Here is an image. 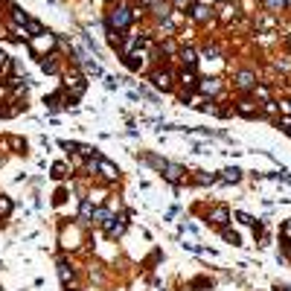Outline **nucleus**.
<instances>
[{"label": "nucleus", "instance_id": "412c9836", "mask_svg": "<svg viewBox=\"0 0 291 291\" xmlns=\"http://www.w3.org/2000/svg\"><path fill=\"white\" fill-rule=\"evenodd\" d=\"M79 216H82V222L93 219V207H90V201H82V210H79Z\"/></svg>", "mask_w": 291, "mask_h": 291}, {"label": "nucleus", "instance_id": "c85d7f7f", "mask_svg": "<svg viewBox=\"0 0 291 291\" xmlns=\"http://www.w3.org/2000/svg\"><path fill=\"white\" fill-rule=\"evenodd\" d=\"M283 111H286V114L291 117V99H289V102H283Z\"/></svg>", "mask_w": 291, "mask_h": 291}, {"label": "nucleus", "instance_id": "f03ea898", "mask_svg": "<svg viewBox=\"0 0 291 291\" xmlns=\"http://www.w3.org/2000/svg\"><path fill=\"white\" fill-rule=\"evenodd\" d=\"M87 169H90V172H99L105 181H114V178L120 175V169H117L111 160H105V157H93V160L87 163Z\"/></svg>", "mask_w": 291, "mask_h": 291}, {"label": "nucleus", "instance_id": "a878e982", "mask_svg": "<svg viewBox=\"0 0 291 291\" xmlns=\"http://www.w3.org/2000/svg\"><path fill=\"white\" fill-rule=\"evenodd\" d=\"M236 219H239L242 224H248V227H254V224H257L254 219H251V216H248V213H236Z\"/></svg>", "mask_w": 291, "mask_h": 291}, {"label": "nucleus", "instance_id": "b1692460", "mask_svg": "<svg viewBox=\"0 0 291 291\" xmlns=\"http://www.w3.org/2000/svg\"><path fill=\"white\" fill-rule=\"evenodd\" d=\"M0 73H9V55L0 50Z\"/></svg>", "mask_w": 291, "mask_h": 291}, {"label": "nucleus", "instance_id": "ddd939ff", "mask_svg": "<svg viewBox=\"0 0 291 291\" xmlns=\"http://www.w3.org/2000/svg\"><path fill=\"white\" fill-rule=\"evenodd\" d=\"M210 9L207 6H192V20H198V23H204V20H210Z\"/></svg>", "mask_w": 291, "mask_h": 291}, {"label": "nucleus", "instance_id": "bb28decb", "mask_svg": "<svg viewBox=\"0 0 291 291\" xmlns=\"http://www.w3.org/2000/svg\"><path fill=\"white\" fill-rule=\"evenodd\" d=\"M283 236H286V239H291V219L283 224Z\"/></svg>", "mask_w": 291, "mask_h": 291}, {"label": "nucleus", "instance_id": "39448f33", "mask_svg": "<svg viewBox=\"0 0 291 291\" xmlns=\"http://www.w3.org/2000/svg\"><path fill=\"white\" fill-rule=\"evenodd\" d=\"M152 85L157 87V90H172V87H175V76H172L169 70H154Z\"/></svg>", "mask_w": 291, "mask_h": 291}, {"label": "nucleus", "instance_id": "4468645a", "mask_svg": "<svg viewBox=\"0 0 291 291\" xmlns=\"http://www.w3.org/2000/svg\"><path fill=\"white\" fill-rule=\"evenodd\" d=\"M265 9L268 12H286L289 9V0H265Z\"/></svg>", "mask_w": 291, "mask_h": 291}, {"label": "nucleus", "instance_id": "0eeeda50", "mask_svg": "<svg viewBox=\"0 0 291 291\" xmlns=\"http://www.w3.org/2000/svg\"><path fill=\"white\" fill-rule=\"evenodd\" d=\"M198 90H201L204 96H216V93L222 90V82H219V79H204V82H198Z\"/></svg>", "mask_w": 291, "mask_h": 291}, {"label": "nucleus", "instance_id": "2f4dec72", "mask_svg": "<svg viewBox=\"0 0 291 291\" xmlns=\"http://www.w3.org/2000/svg\"><path fill=\"white\" fill-rule=\"evenodd\" d=\"M277 291H291V286H283V289H277Z\"/></svg>", "mask_w": 291, "mask_h": 291}, {"label": "nucleus", "instance_id": "2eb2a0df", "mask_svg": "<svg viewBox=\"0 0 291 291\" xmlns=\"http://www.w3.org/2000/svg\"><path fill=\"white\" fill-rule=\"evenodd\" d=\"M93 219H96V224H102V227H108V224L114 222L111 210H96V213H93Z\"/></svg>", "mask_w": 291, "mask_h": 291}, {"label": "nucleus", "instance_id": "f3484780", "mask_svg": "<svg viewBox=\"0 0 291 291\" xmlns=\"http://www.w3.org/2000/svg\"><path fill=\"white\" fill-rule=\"evenodd\" d=\"M41 67H44V73H58V61H55V55L44 58V61H41Z\"/></svg>", "mask_w": 291, "mask_h": 291}, {"label": "nucleus", "instance_id": "6ab92c4d", "mask_svg": "<svg viewBox=\"0 0 291 291\" xmlns=\"http://www.w3.org/2000/svg\"><path fill=\"white\" fill-rule=\"evenodd\" d=\"M9 213H12V201H9L6 195H0V219H6Z\"/></svg>", "mask_w": 291, "mask_h": 291}, {"label": "nucleus", "instance_id": "9d476101", "mask_svg": "<svg viewBox=\"0 0 291 291\" xmlns=\"http://www.w3.org/2000/svg\"><path fill=\"white\" fill-rule=\"evenodd\" d=\"M122 230H125V222H122V219H114V222L108 224V239H117V236H122Z\"/></svg>", "mask_w": 291, "mask_h": 291}, {"label": "nucleus", "instance_id": "aec40b11", "mask_svg": "<svg viewBox=\"0 0 291 291\" xmlns=\"http://www.w3.org/2000/svg\"><path fill=\"white\" fill-rule=\"evenodd\" d=\"M61 99H64L61 93H52V96H47V108H50V111H55V108H61Z\"/></svg>", "mask_w": 291, "mask_h": 291}, {"label": "nucleus", "instance_id": "f257e3e1", "mask_svg": "<svg viewBox=\"0 0 291 291\" xmlns=\"http://www.w3.org/2000/svg\"><path fill=\"white\" fill-rule=\"evenodd\" d=\"M131 23V9L125 6V3H120L114 12H111V17H108V32H114V29H125Z\"/></svg>", "mask_w": 291, "mask_h": 291}, {"label": "nucleus", "instance_id": "a211bd4d", "mask_svg": "<svg viewBox=\"0 0 291 291\" xmlns=\"http://www.w3.org/2000/svg\"><path fill=\"white\" fill-rule=\"evenodd\" d=\"M222 236H224V242H230V245H239V233H233L230 227H222Z\"/></svg>", "mask_w": 291, "mask_h": 291}, {"label": "nucleus", "instance_id": "7ed1b4c3", "mask_svg": "<svg viewBox=\"0 0 291 291\" xmlns=\"http://www.w3.org/2000/svg\"><path fill=\"white\" fill-rule=\"evenodd\" d=\"M236 111H239L242 117H248V120H254V117H262L259 114V102L254 96H242L239 102H236Z\"/></svg>", "mask_w": 291, "mask_h": 291}, {"label": "nucleus", "instance_id": "473e14b6", "mask_svg": "<svg viewBox=\"0 0 291 291\" xmlns=\"http://www.w3.org/2000/svg\"><path fill=\"white\" fill-rule=\"evenodd\" d=\"M70 291H79V289H70Z\"/></svg>", "mask_w": 291, "mask_h": 291}, {"label": "nucleus", "instance_id": "5701e85b", "mask_svg": "<svg viewBox=\"0 0 291 291\" xmlns=\"http://www.w3.org/2000/svg\"><path fill=\"white\" fill-rule=\"evenodd\" d=\"M41 32H44V29H41L38 20H29V23H26V38H29V35H41Z\"/></svg>", "mask_w": 291, "mask_h": 291}, {"label": "nucleus", "instance_id": "20e7f679", "mask_svg": "<svg viewBox=\"0 0 291 291\" xmlns=\"http://www.w3.org/2000/svg\"><path fill=\"white\" fill-rule=\"evenodd\" d=\"M233 85L239 87L242 93H251L254 87H257V73H251V70H239L236 73V82Z\"/></svg>", "mask_w": 291, "mask_h": 291}, {"label": "nucleus", "instance_id": "9b49d317", "mask_svg": "<svg viewBox=\"0 0 291 291\" xmlns=\"http://www.w3.org/2000/svg\"><path fill=\"white\" fill-rule=\"evenodd\" d=\"M222 181H224V184H239V181H242V172L236 169V166H230V169L222 172Z\"/></svg>", "mask_w": 291, "mask_h": 291}, {"label": "nucleus", "instance_id": "cd10ccee", "mask_svg": "<svg viewBox=\"0 0 291 291\" xmlns=\"http://www.w3.org/2000/svg\"><path fill=\"white\" fill-rule=\"evenodd\" d=\"M283 254H286V257L291 259V239H286V242H283Z\"/></svg>", "mask_w": 291, "mask_h": 291}, {"label": "nucleus", "instance_id": "4be33fe9", "mask_svg": "<svg viewBox=\"0 0 291 291\" xmlns=\"http://www.w3.org/2000/svg\"><path fill=\"white\" fill-rule=\"evenodd\" d=\"M12 20H15V23H29V17H26V12H20L17 6H12Z\"/></svg>", "mask_w": 291, "mask_h": 291}, {"label": "nucleus", "instance_id": "1a4fd4ad", "mask_svg": "<svg viewBox=\"0 0 291 291\" xmlns=\"http://www.w3.org/2000/svg\"><path fill=\"white\" fill-rule=\"evenodd\" d=\"M166 181H172V184H178L181 181V175H184V166H178V163H166Z\"/></svg>", "mask_w": 291, "mask_h": 291}, {"label": "nucleus", "instance_id": "c756f323", "mask_svg": "<svg viewBox=\"0 0 291 291\" xmlns=\"http://www.w3.org/2000/svg\"><path fill=\"white\" fill-rule=\"evenodd\" d=\"M286 44H289V50H291V35H286Z\"/></svg>", "mask_w": 291, "mask_h": 291}, {"label": "nucleus", "instance_id": "f8f14e48", "mask_svg": "<svg viewBox=\"0 0 291 291\" xmlns=\"http://www.w3.org/2000/svg\"><path fill=\"white\" fill-rule=\"evenodd\" d=\"M181 61H184V64H187L189 70H192V67H195V61H198L195 50H192V47H184V50H181Z\"/></svg>", "mask_w": 291, "mask_h": 291}, {"label": "nucleus", "instance_id": "6e6552de", "mask_svg": "<svg viewBox=\"0 0 291 291\" xmlns=\"http://www.w3.org/2000/svg\"><path fill=\"white\" fill-rule=\"evenodd\" d=\"M58 277H61V283H64V286H70V283L76 280V271L70 268L67 259H58Z\"/></svg>", "mask_w": 291, "mask_h": 291}, {"label": "nucleus", "instance_id": "393cba45", "mask_svg": "<svg viewBox=\"0 0 291 291\" xmlns=\"http://www.w3.org/2000/svg\"><path fill=\"white\" fill-rule=\"evenodd\" d=\"M64 172H67L64 163H55V166H52V178H64Z\"/></svg>", "mask_w": 291, "mask_h": 291}, {"label": "nucleus", "instance_id": "7c9ffc66", "mask_svg": "<svg viewBox=\"0 0 291 291\" xmlns=\"http://www.w3.org/2000/svg\"><path fill=\"white\" fill-rule=\"evenodd\" d=\"M175 3H178V6H187V0H175Z\"/></svg>", "mask_w": 291, "mask_h": 291}, {"label": "nucleus", "instance_id": "423d86ee", "mask_svg": "<svg viewBox=\"0 0 291 291\" xmlns=\"http://www.w3.org/2000/svg\"><path fill=\"white\" fill-rule=\"evenodd\" d=\"M227 219H230V210H227V207H213V210H210V222L216 224V227H224Z\"/></svg>", "mask_w": 291, "mask_h": 291}, {"label": "nucleus", "instance_id": "dca6fc26", "mask_svg": "<svg viewBox=\"0 0 291 291\" xmlns=\"http://www.w3.org/2000/svg\"><path fill=\"white\" fill-rule=\"evenodd\" d=\"M216 181H219V178H216V175H210V172H198V175H195V184H201V187L216 184Z\"/></svg>", "mask_w": 291, "mask_h": 291}]
</instances>
